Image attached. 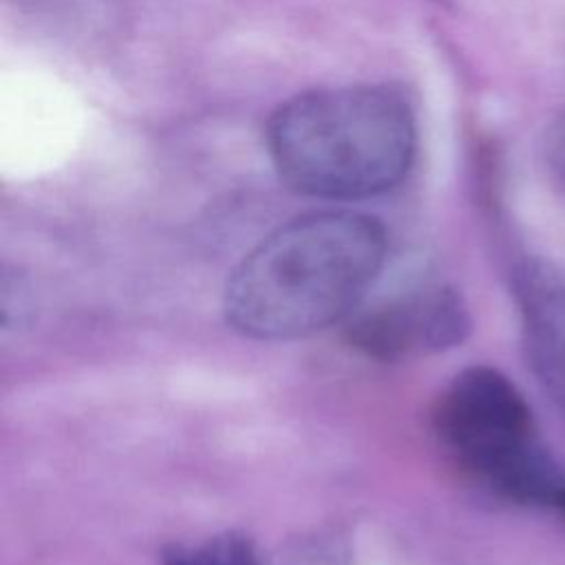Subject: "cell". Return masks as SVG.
Here are the masks:
<instances>
[{
	"label": "cell",
	"mask_w": 565,
	"mask_h": 565,
	"mask_svg": "<svg viewBox=\"0 0 565 565\" xmlns=\"http://www.w3.org/2000/svg\"><path fill=\"white\" fill-rule=\"evenodd\" d=\"M384 225L360 212L298 216L265 236L232 271L223 311L252 340H296L347 318L386 260Z\"/></svg>",
	"instance_id": "1"
},
{
	"label": "cell",
	"mask_w": 565,
	"mask_h": 565,
	"mask_svg": "<svg viewBox=\"0 0 565 565\" xmlns=\"http://www.w3.org/2000/svg\"><path fill=\"white\" fill-rule=\"evenodd\" d=\"M417 148L406 97L386 86H340L296 95L267 124L278 177L296 192L355 201L399 185Z\"/></svg>",
	"instance_id": "2"
},
{
	"label": "cell",
	"mask_w": 565,
	"mask_h": 565,
	"mask_svg": "<svg viewBox=\"0 0 565 565\" xmlns=\"http://www.w3.org/2000/svg\"><path fill=\"white\" fill-rule=\"evenodd\" d=\"M433 424L468 470L514 501L552 503L565 483L534 437L521 391L492 366L455 375L435 404Z\"/></svg>",
	"instance_id": "3"
},
{
	"label": "cell",
	"mask_w": 565,
	"mask_h": 565,
	"mask_svg": "<svg viewBox=\"0 0 565 565\" xmlns=\"http://www.w3.org/2000/svg\"><path fill=\"white\" fill-rule=\"evenodd\" d=\"M470 331L468 309L450 287H426L384 302L349 327V342L364 355L399 362L457 347Z\"/></svg>",
	"instance_id": "4"
},
{
	"label": "cell",
	"mask_w": 565,
	"mask_h": 565,
	"mask_svg": "<svg viewBox=\"0 0 565 565\" xmlns=\"http://www.w3.org/2000/svg\"><path fill=\"white\" fill-rule=\"evenodd\" d=\"M516 296L532 366L565 404V267L527 263L516 274Z\"/></svg>",
	"instance_id": "5"
},
{
	"label": "cell",
	"mask_w": 565,
	"mask_h": 565,
	"mask_svg": "<svg viewBox=\"0 0 565 565\" xmlns=\"http://www.w3.org/2000/svg\"><path fill=\"white\" fill-rule=\"evenodd\" d=\"M161 565H263V561L247 534L227 530L194 543L166 545Z\"/></svg>",
	"instance_id": "6"
},
{
	"label": "cell",
	"mask_w": 565,
	"mask_h": 565,
	"mask_svg": "<svg viewBox=\"0 0 565 565\" xmlns=\"http://www.w3.org/2000/svg\"><path fill=\"white\" fill-rule=\"evenodd\" d=\"M347 545L333 534L300 536L287 547L271 565H347ZM265 565V563H263Z\"/></svg>",
	"instance_id": "7"
},
{
	"label": "cell",
	"mask_w": 565,
	"mask_h": 565,
	"mask_svg": "<svg viewBox=\"0 0 565 565\" xmlns=\"http://www.w3.org/2000/svg\"><path fill=\"white\" fill-rule=\"evenodd\" d=\"M547 157L554 170L565 179V113L552 124L547 135Z\"/></svg>",
	"instance_id": "8"
},
{
	"label": "cell",
	"mask_w": 565,
	"mask_h": 565,
	"mask_svg": "<svg viewBox=\"0 0 565 565\" xmlns=\"http://www.w3.org/2000/svg\"><path fill=\"white\" fill-rule=\"evenodd\" d=\"M554 505L556 508H561V512L565 514V486L561 488V492H558V497H556V501H554Z\"/></svg>",
	"instance_id": "9"
}]
</instances>
